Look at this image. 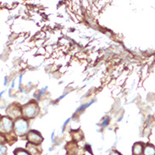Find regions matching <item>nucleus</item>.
<instances>
[{
	"instance_id": "3",
	"label": "nucleus",
	"mask_w": 155,
	"mask_h": 155,
	"mask_svg": "<svg viewBox=\"0 0 155 155\" xmlns=\"http://www.w3.org/2000/svg\"><path fill=\"white\" fill-rule=\"evenodd\" d=\"M27 139H28L30 143L34 144V145H39L43 141L42 135L37 130H31V131H29V133L27 135Z\"/></svg>"
},
{
	"instance_id": "8",
	"label": "nucleus",
	"mask_w": 155,
	"mask_h": 155,
	"mask_svg": "<svg viewBox=\"0 0 155 155\" xmlns=\"http://www.w3.org/2000/svg\"><path fill=\"white\" fill-rule=\"evenodd\" d=\"M143 152L144 155H155L154 147L153 145H150V144H148L144 147V150Z\"/></svg>"
},
{
	"instance_id": "10",
	"label": "nucleus",
	"mask_w": 155,
	"mask_h": 155,
	"mask_svg": "<svg viewBox=\"0 0 155 155\" xmlns=\"http://www.w3.org/2000/svg\"><path fill=\"white\" fill-rule=\"evenodd\" d=\"M81 133H82L81 130H76V131H74L73 133H72V137H73V138L74 140H76V141H81V140H82L83 138V135H80Z\"/></svg>"
},
{
	"instance_id": "2",
	"label": "nucleus",
	"mask_w": 155,
	"mask_h": 155,
	"mask_svg": "<svg viewBox=\"0 0 155 155\" xmlns=\"http://www.w3.org/2000/svg\"><path fill=\"white\" fill-rule=\"evenodd\" d=\"M38 111H39V108H38V104L36 103H30L23 107L22 114H23L24 117L31 119L38 114Z\"/></svg>"
},
{
	"instance_id": "1",
	"label": "nucleus",
	"mask_w": 155,
	"mask_h": 155,
	"mask_svg": "<svg viewBox=\"0 0 155 155\" xmlns=\"http://www.w3.org/2000/svg\"><path fill=\"white\" fill-rule=\"evenodd\" d=\"M28 122L25 120V119H18L15 122L14 129L15 132L17 136H23L25 135L28 131Z\"/></svg>"
},
{
	"instance_id": "4",
	"label": "nucleus",
	"mask_w": 155,
	"mask_h": 155,
	"mask_svg": "<svg viewBox=\"0 0 155 155\" xmlns=\"http://www.w3.org/2000/svg\"><path fill=\"white\" fill-rule=\"evenodd\" d=\"M13 123L11 120L8 117H4L0 121V131L8 133L12 130Z\"/></svg>"
},
{
	"instance_id": "11",
	"label": "nucleus",
	"mask_w": 155,
	"mask_h": 155,
	"mask_svg": "<svg viewBox=\"0 0 155 155\" xmlns=\"http://www.w3.org/2000/svg\"><path fill=\"white\" fill-rule=\"evenodd\" d=\"M7 154V147L4 144H0V155Z\"/></svg>"
},
{
	"instance_id": "9",
	"label": "nucleus",
	"mask_w": 155,
	"mask_h": 155,
	"mask_svg": "<svg viewBox=\"0 0 155 155\" xmlns=\"http://www.w3.org/2000/svg\"><path fill=\"white\" fill-rule=\"evenodd\" d=\"M14 153H15V155H31L29 152L26 151L24 148H21V147L16 148L14 152Z\"/></svg>"
},
{
	"instance_id": "6",
	"label": "nucleus",
	"mask_w": 155,
	"mask_h": 155,
	"mask_svg": "<svg viewBox=\"0 0 155 155\" xmlns=\"http://www.w3.org/2000/svg\"><path fill=\"white\" fill-rule=\"evenodd\" d=\"M143 147L142 145V143H136L134 144V146L132 147V153L133 155H141L143 153Z\"/></svg>"
},
{
	"instance_id": "12",
	"label": "nucleus",
	"mask_w": 155,
	"mask_h": 155,
	"mask_svg": "<svg viewBox=\"0 0 155 155\" xmlns=\"http://www.w3.org/2000/svg\"><path fill=\"white\" fill-rule=\"evenodd\" d=\"M6 142V138L4 137V135L2 133H0V144H4V143Z\"/></svg>"
},
{
	"instance_id": "7",
	"label": "nucleus",
	"mask_w": 155,
	"mask_h": 155,
	"mask_svg": "<svg viewBox=\"0 0 155 155\" xmlns=\"http://www.w3.org/2000/svg\"><path fill=\"white\" fill-rule=\"evenodd\" d=\"M26 148H27L28 152H30V154L31 153L33 155H38L39 153V150H38L37 145H34V144L28 143L26 144Z\"/></svg>"
},
{
	"instance_id": "5",
	"label": "nucleus",
	"mask_w": 155,
	"mask_h": 155,
	"mask_svg": "<svg viewBox=\"0 0 155 155\" xmlns=\"http://www.w3.org/2000/svg\"><path fill=\"white\" fill-rule=\"evenodd\" d=\"M6 114L8 117L18 118L21 114V107L18 104H15L10 105L6 110Z\"/></svg>"
},
{
	"instance_id": "13",
	"label": "nucleus",
	"mask_w": 155,
	"mask_h": 155,
	"mask_svg": "<svg viewBox=\"0 0 155 155\" xmlns=\"http://www.w3.org/2000/svg\"><path fill=\"white\" fill-rule=\"evenodd\" d=\"M109 155H121V154H120V153H118V152L114 151V152H112V153H110Z\"/></svg>"
}]
</instances>
